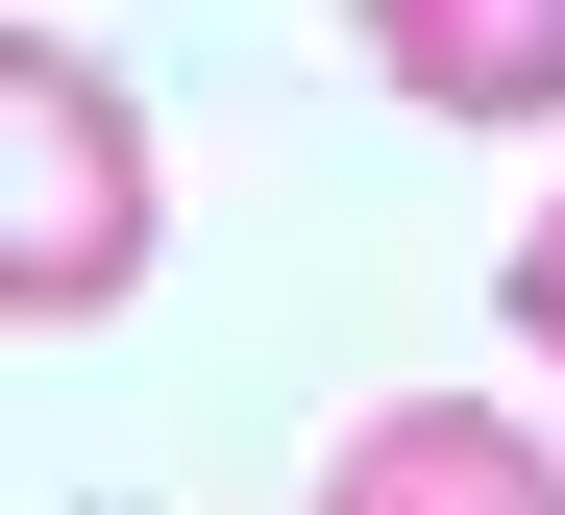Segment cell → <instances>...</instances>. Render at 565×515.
<instances>
[{
	"instance_id": "1",
	"label": "cell",
	"mask_w": 565,
	"mask_h": 515,
	"mask_svg": "<svg viewBox=\"0 0 565 515\" xmlns=\"http://www.w3.org/2000/svg\"><path fill=\"white\" fill-rule=\"evenodd\" d=\"M148 270V124L99 50H0V320H99V294Z\"/></svg>"
},
{
	"instance_id": "2",
	"label": "cell",
	"mask_w": 565,
	"mask_h": 515,
	"mask_svg": "<svg viewBox=\"0 0 565 515\" xmlns=\"http://www.w3.org/2000/svg\"><path fill=\"white\" fill-rule=\"evenodd\" d=\"M320 515H565V442L492 393H369L320 442Z\"/></svg>"
},
{
	"instance_id": "3",
	"label": "cell",
	"mask_w": 565,
	"mask_h": 515,
	"mask_svg": "<svg viewBox=\"0 0 565 515\" xmlns=\"http://www.w3.org/2000/svg\"><path fill=\"white\" fill-rule=\"evenodd\" d=\"M369 74L443 124H565V0H369Z\"/></svg>"
},
{
	"instance_id": "4",
	"label": "cell",
	"mask_w": 565,
	"mask_h": 515,
	"mask_svg": "<svg viewBox=\"0 0 565 515\" xmlns=\"http://www.w3.org/2000/svg\"><path fill=\"white\" fill-rule=\"evenodd\" d=\"M492 294H516V344L565 368V196H541V222H516V270H492Z\"/></svg>"
}]
</instances>
